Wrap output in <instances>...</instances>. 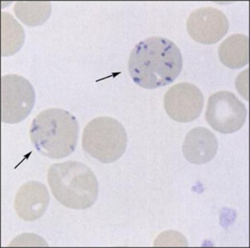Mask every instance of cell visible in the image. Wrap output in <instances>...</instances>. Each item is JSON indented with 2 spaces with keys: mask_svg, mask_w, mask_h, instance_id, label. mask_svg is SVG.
<instances>
[{
  "mask_svg": "<svg viewBox=\"0 0 250 248\" xmlns=\"http://www.w3.org/2000/svg\"><path fill=\"white\" fill-rule=\"evenodd\" d=\"M245 105L230 91L214 93L208 101L205 117L212 129L223 134L234 133L247 120Z\"/></svg>",
  "mask_w": 250,
  "mask_h": 248,
  "instance_id": "6",
  "label": "cell"
},
{
  "mask_svg": "<svg viewBox=\"0 0 250 248\" xmlns=\"http://www.w3.org/2000/svg\"><path fill=\"white\" fill-rule=\"evenodd\" d=\"M218 148L217 137L209 129L198 127L188 132L183 144V154L189 163L205 164L216 156Z\"/></svg>",
  "mask_w": 250,
  "mask_h": 248,
  "instance_id": "10",
  "label": "cell"
},
{
  "mask_svg": "<svg viewBox=\"0 0 250 248\" xmlns=\"http://www.w3.org/2000/svg\"><path fill=\"white\" fill-rule=\"evenodd\" d=\"M1 29H2V56H10L19 52L25 40L24 29L21 24L6 13L1 14Z\"/></svg>",
  "mask_w": 250,
  "mask_h": 248,
  "instance_id": "12",
  "label": "cell"
},
{
  "mask_svg": "<svg viewBox=\"0 0 250 248\" xmlns=\"http://www.w3.org/2000/svg\"><path fill=\"white\" fill-rule=\"evenodd\" d=\"M14 10L21 22L29 27H36L48 20L52 5L49 2H17Z\"/></svg>",
  "mask_w": 250,
  "mask_h": 248,
  "instance_id": "13",
  "label": "cell"
},
{
  "mask_svg": "<svg viewBox=\"0 0 250 248\" xmlns=\"http://www.w3.org/2000/svg\"><path fill=\"white\" fill-rule=\"evenodd\" d=\"M82 145L84 152L97 161L115 163L126 151L127 133L116 119L97 117L83 129Z\"/></svg>",
  "mask_w": 250,
  "mask_h": 248,
  "instance_id": "4",
  "label": "cell"
},
{
  "mask_svg": "<svg viewBox=\"0 0 250 248\" xmlns=\"http://www.w3.org/2000/svg\"><path fill=\"white\" fill-rule=\"evenodd\" d=\"M49 202L46 186L38 181L27 182L15 195V209L20 218L33 222L44 215Z\"/></svg>",
  "mask_w": 250,
  "mask_h": 248,
  "instance_id": "9",
  "label": "cell"
},
{
  "mask_svg": "<svg viewBox=\"0 0 250 248\" xmlns=\"http://www.w3.org/2000/svg\"><path fill=\"white\" fill-rule=\"evenodd\" d=\"M36 94L24 77L6 75L1 78V121L16 124L26 119L33 109Z\"/></svg>",
  "mask_w": 250,
  "mask_h": 248,
  "instance_id": "5",
  "label": "cell"
},
{
  "mask_svg": "<svg viewBox=\"0 0 250 248\" xmlns=\"http://www.w3.org/2000/svg\"><path fill=\"white\" fill-rule=\"evenodd\" d=\"M79 125L74 115L66 110H43L35 117L29 128L34 147L45 157L62 159L75 151Z\"/></svg>",
  "mask_w": 250,
  "mask_h": 248,
  "instance_id": "2",
  "label": "cell"
},
{
  "mask_svg": "<svg viewBox=\"0 0 250 248\" xmlns=\"http://www.w3.org/2000/svg\"><path fill=\"white\" fill-rule=\"evenodd\" d=\"M187 29L194 41L203 44H213L219 42L228 32L229 21L220 10L202 7L189 15Z\"/></svg>",
  "mask_w": 250,
  "mask_h": 248,
  "instance_id": "8",
  "label": "cell"
},
{
  "mask_svg": "<svg viewBox=\"0 0 250 248\" xmlns=\"http://www.w3.org/2000/svg\"><path fill=\"white\" fill-rule=\"evenodd\" d=\"M220 62L226 67L238 69L249 64V37L235 34L220 44L218 49Z\"/></svg>",
  "mask_w": 250,
  "mask_h": 248,
  "instance_id": "11",
  "label": "cell"
},
{
  "mask_svg": "<svg viewBox=\"0 0 250 248\" xmlns=\"http://www.w3.org/2000/svg\"><path fill=\"white\" fill-rule=\"evenodd\" d=\"M182 67L180 50L172 41L162 37H152L137 43L128 63L131 79L148 90L172 83Z\"/></svg>",
  "mask_w": 250,
  "mask_h": 248,
  "instance_id": "1",
  "label": "cell"
},
{
  "mask_svg": "<svg viewBox=\"0 0 250 248\" xmlns=\"http://www.w3.org/2000/svg\"><path fill=\"white\" fill-rule=\"evenodd\" d=\"M48 183L54 198L71 209L83 210L95 204L99 184L95 174L78 162L55 163L48 170Z\"/></svg>",
  "mask_w": 250,
  "mask_h": 248,
  "instance_id": "3",
  "label": "cell"
},
{
  "mask_svg": "<svg viewBox=\"0 0 250 248\" xmlns=\"http://www.w3.org/2000/svg\"><path fill=\"white\" fill-rule=\"evenodd\" d=\"M164 108L171 119L190 123L202 114L204 97L197 86L189 83L175 84L164 96Z\"/></svg>",
  "mask_w": 250,
  "mask_h": 248,
  "instance_id": "7",
  "label": "cell"
}]
</instances>
